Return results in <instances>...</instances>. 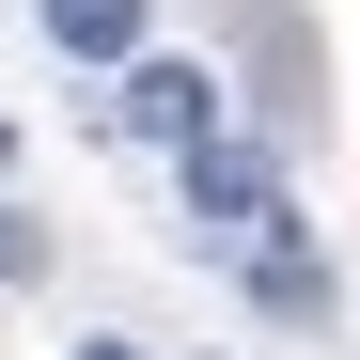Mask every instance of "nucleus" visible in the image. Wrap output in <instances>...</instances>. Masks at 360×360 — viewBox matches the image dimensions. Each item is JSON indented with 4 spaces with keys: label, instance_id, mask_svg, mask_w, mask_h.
Returning <instances> with one entry per match:
<instances>
[{
    "label": "nucleus",
    "instance_id": "1",
    "mask_svg": "<svg viewBox=\"0 0 360 360\" xmlns=\"http://www.w3.org/2000/svg\"><path fill=\"white\" fill-rule=\"evenodd\" d=\"M172 188H188V251H251V235H282L297 204H282V141L266 126H204L188 157H172Z\"/></svg>",
    "mask_w": 360,
    "mask_h": 360
},
{
    "label": "nucleus",
    "instance_id": "2",
    "mask_svg": "<svg viewBox=\"0 0 360 360\" xmlns=\"http://www.w3.org/2000/svg\"><path fill=\"white\" fill-rule=\"evenodd\" d=\"M204 126H235V94L188 47H141V63H110V94H94V141H141V157H188Z\"/></svg>",
    "mask_w": 360,
    "mask_h": 360
},
{
    "label": "nucleus",
    "instance_id": "3",
    "mask_svg": "<svg viewBox=\"0 0 360 360\" xmlns=\"http://www.w3.org/2000/svg\"><path fill=\"white\" fill-rule=\"evenodd\" d=\"M32 16H47V47H63V63H141V47H157V0H32Z\"/></svg>",
    "mask_w": 360,
    "mask_h": 360
},
{
    "label": "nucleus",
    "instance_id": "4",
    "mask_svg": "<svg viewBox=\"0 0 360 360\" xmlns=\"http://www.w3.org/2000/svg\"><path fill=\"white\" fill-rule=\"evenodd\" d=\"M235 282H251V314H282V329H314V314H329V266H314V235H297V219L251 235V251H235Z\"/></svg>",
    "mask_w": 360,
    "mask_h": 360
},
{
    "label": "nucleus",
    "instance_id": "5",
    "mask_svg": "<svg viewBox=\"0 0 360 360\" xmlns=\"http://www.w3.org/2000/svg\"><path fill=\"white\" fill-rule=\"evenodd\" d=\"M0 282H47V219L32 204H0Z\"/></svg>",
    "mask_w": 360,
    "mask_h": 360
},
{
    "label": "nucleus",
    "instance_id": "6",
    "mask_svg": "<svg viewBox=\"0 0 360 360\" xmlns=\"http://www.w3.org/2000/svg\"><path fill=\"white\" fill-rule=\"evenodd\" d=\"M79 360H141V345H126V329H94V345H79Z\"/></svg>",
    "mask_w": 360,
    "mask_h": 360
},
{
    "label": "nucleus",
    "instance_id": "7",
    "mask_svg": "<svg viewBox=\"0 0 360 360\" xmlns=\"http://www.w3.org/2000/svg\"><path fill=\"white\" fill-rule=\"evenodd\" d=\"M0 172H16V126H0Z\"/></svg>",
    "mask_w": 360,
    "mask_h": 360
}]
</instances>
